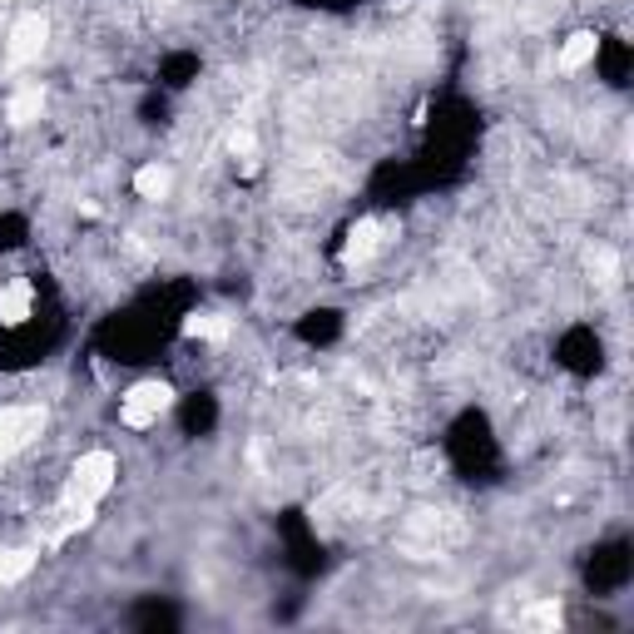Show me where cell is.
Listing matches in <instances>:
<instances>
[{
    "label": "cell",
    "instance_id": "cell-11",
    "mask_svg": "<svg viewBox=\"0 0 634 634\" xmlns=\"http://www.w3.org/2000/svg\"><path fill=\"white\" fill-rule=\"evenodd\" d=\"M525 625H535V629H560V605H555V600H541V605H531V610H525Z\"/></svg>",
    "mask_w": 634,
    "mask_h": 634
},
{
    "label": "cell",
    "instance_id": "cell-8",
    "mask_svg": "<svg viewBox=\"0 0 634 634\" xmlns=\"http://www.w3.org/2000/svg\"><path fill=\"white\" fill-rule=\"evenodd\" d=\"M30 565H35V551H0V585H15V580H25Z\"/></svg>",
    "mask_w": 634,
    "mask_h": 634
},
{
    "label": "cell",
    "instance_id": "cell-7",
    "mask_svg": "<svg viewBox=\"0 0 634 634\" xmlns=\"http://www.w3.org/2000/svg\"><path fill=\"white\" fill-rule=\"evenodd\" d=\"M168 184H174V178H168L164 164H144L139 174H134V188H139V198H164Z\"/></svg>",
    "mask_w": 634,
    "mask_h": 634
},
{
    "label": "cell",
    "instance_id": "cell-3",
    "mask_svg": "<svg viewBox=\"0 0 634 634\" xmlns=\"http://www.w3.org/2000/svg\"><path fill=\"white\" fill-rule=\"evenodd\" d=\"M45 40H50L45 15H25V20L15 25V35H10V60H15V65H30V60L45 50Z\"/></svg>",
    "mask_w": 634,
    "mask_h": 634
},
{
    "label": "cell",
    "instance_id": "cell-13",
    "mask_svg": "<svg viewBox=\"0 0 634 634\" xmlns=\"http://www.w3.org/2000/svg\"><path fill=\"white\" fill-rule=\"evenodd\" d=\"M228 149H234V154H253V130H234V134H228Z\"/></svg>",
    "mask_w": 634,
    "mask_h": 634
},
{
    "label": "cell",
    "instance_id": "cell-1",
    "mask_svg": "<svg viewBox=\"0 0 634 634\" xmlns=\"http://www.w3.org/2000/svg\"><path fill=\"white\" fill-rule=\"evenodd\" d=\"M40 427H45L40 407H0V461L15 456L20 447H30L40 437Z\"/></svg>",
    "mask_w": 634,
    "mask_h": 634
},
{
    "label": "cell",
    "instance_id": "cell-10",
    "mask_svg": "<svg viewBox=\"0 0 634 634\" xmlns=\"http://www.w3.org/2000/svg\"><path fill=\"white\" fill-rule=\"evenodd\" d=\"M40 110H45V94H40V90H20L15 100H10V120H15V124H30Z\"/></svg>",
    "mask_w": 634,
    "mask_h": 634
},
{
    "label": "cell",
    "instance_id": "cell-5",
    "mask_svg": "<svg viewBox=\"0 0 634 634\" xmlns=\"http://www.w3.org/2000/svg\"><path fill=\"white\" fill-rule=\"evenodd\" d=\"M377 243H382V224H357L352 238H347V248H342V263H347V268L367 263L377 253Z\"/></svg>",
    "mask_w": 634,
    "mask_h": 634
},
{
    "label": "cell",
    "instance_id": "cell-12",
    "mask_svg": "<svg viewBox=\"0 0 634 634\" xmlns=\"http://www.w3.org/2000/svg\"><path fill=\"white\" fill-rule=\"evenodd\" d=\"M590 268H595V278H600V283H615V268H620V258H615L610 248H595V253H590Z\"/></svg>",
    "mask_w": 634,
    "mask_h": 634
},
{
    "label": "cell",
    "instance_id": "cell-9",
    "mask_svg": "<svg viewBox=\"0 0 634 634\" xmlns=\"http://www.w3.org/2000/svg\"><path fill=\"white\" fill-rule=\"evenodd\" d=\"M595 55V35H570V45L560 50V70H580Z\"/></svg>",
    "mask_w": 634,
    "mask_h": 634
},
{
    "label": "cell",
    "instance_id": "cell-4",
    "mask_svg": "<svg viewBox=\"0 0 634 634\" xmlns=\"http://www.w3.org/2000/svg\"><path fill=\"white\" fill-rule=\"evenodd\" d=\"M30 303H35V288H30L25 278H15L10 288H0V322H25L30 317Z\"/></svg>",
    "mask_w": 634,
    "mask_h": 634
},
{
    "label": "cell",
    "instance_id": "cell-2",
    "mask_svg": "<svg viewBox=\"0 0 634 634\" xmlns=\"http://www.w3.org/2000/svg\"><path fill=\"white\" fill-rule=\"evenodd\" d=\"M168 407H174V392H168L164 382H144V387H134V392L124 397V427L144 431V427H154Z\"/></svg>",
    "mask_w": 634,
    "mask_h": 634
},
{
    "label": "cell",
    "instance_id": "cell-6",
    "mask_svg": "<svg viewBox=\"0 0 634 634\" xmlns=\"http://www.w3.org/2000/svg\"><path fill=\"white\" fill-rule=\"evenodd\" d=\"M184 332L188 337H204V342H224L228 337V317H218V312H194L184 322Z\"/></svg>",
    "mask_w": 634,
    "mask_h": 634
}]
</instances>
